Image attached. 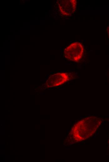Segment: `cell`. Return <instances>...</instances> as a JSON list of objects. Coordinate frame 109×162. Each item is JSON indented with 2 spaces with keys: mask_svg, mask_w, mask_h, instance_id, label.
<instances>
[{
  "mask_svg": "<svg viewBox=\"0 0 109 162\" xmlns=\"http://www.w3.org/2000/svg\"><path fill=\"white\" fill-rule=\"evenodd\" d=\"M101 118L94 116L88 117L78 121L73 126L71 134L74 140L80 142L92 136L101 125Z\"/></svg>",
  "mask_w": 109,
  "mask_h": 162,
  "instance_id": "1",
  "label": "cell"
},
{
  "mask_svg": "<svg viewBox=\"0 0 109 162\" xmlns=\"http://www.w3.org/2000/svg\"><path fill=\"white\" fill-rule=\"evenodd\" d=\"M84 48L81 44L79 42H75L65 48L64 55L68 60L78 62L82 58Z\"/></svg>",
  "mask_w": 109,
  "mask_h": 162,
  "instance_id": "2",
  "label": "cell"
},
{
  "mask_svg": "<svg viewBox=\"0 0 109 162\" xmlns=\"http://www.w3.org/2000/svg\"><path fill=\"white\" fill-rule=\"evenodd\" d=\"M69 74L66 73H60L50 76L47 80L46 86L48 87H53L62 85L69 79Z\"/></svg>",
  "mask_w": 109,
  "mask_h": 162,
  "instance_id": "3",
  "label": "cell"
},
{
  "mask_svg": "<svg viewBox=\"0 0 109 162\" xmlns=\"http://www.w3.org/2000/svg\"><path fill=\"white\" fill-rule=\"evenodd\" d=\"M61 13L65 15H69L75 11L77 5L75 0H60L58 3Z\"/></svg>",
  "mask_w": 109,
  "mask_h": 162,
  "instance_id": "4",
  "label": "cell"
},
{
  "mask_svg": "<svg viewBox=\"0 0 109 162\" xmlns=\"http://www.w3.org/2000/svg\"><path fill=\"white\" fill-rule=\"evenodd\" d=\"M107 32L108 36V37H109V25L107 27Z\"/></svg>",
  "mask_w": 109,
  "mask_h": 162,
  "instance_id": "5",
  "label": "cell"
}]
</instances>
